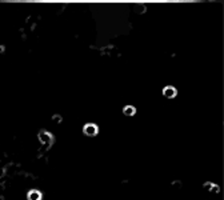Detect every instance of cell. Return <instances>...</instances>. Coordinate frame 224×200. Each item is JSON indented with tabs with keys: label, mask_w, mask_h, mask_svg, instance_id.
<instances>
[{
	"label": "cell",
	"mask_w": 224,
	"mask_h": 200,
	"mask_svg": "<svg viewBox=\"0 0 224 200\" xmlns=\"http://www.w3.org/2000/svg\"><path fill=\"white\" fill-rule=\"evenodd\" d=\"M39 139H40V142L46 146V148L51 147V144L53 143V136L52 133H49L48 131H40L39 132Z\"/></svg>",
	"instance_id": "obj_1"
},
{
	"label": "cell",
	"mask_w": 224,
	"mask_h": 200,
	"mask_svg": "<svg viewBox=\"0 0 224 200\" xmlns=\"http://www.w3.org/2000/svg\"><path fill=\"white\" fill-rule=\"evenodd\" d=\"M135 9H136V12L139 14H143L145 12V9H147V7H145V4H135Z\"/></svg>",
	"instance_id": "obj_5"
},
{
	"label": "cell",
	"mask_w": 224,
	"mask_h": 200,
	"mask_svg": "<svg viewBox=\"0 0 224 200\" xmlns=\"http://www.w3.org/2000/svg\"><path fill=\"white\" fill-rule=\"evenodd\" d=\"M83 132L86 133L87 136H96L99 132V127L95 123H87L83 127Z\"/></svg>",
	"instance_id": "obj_2"
},
{
	"label": "cell",
	"mask_w": 224,
	"mask_h": 200,
	"mask_svg": "<svg viewBox=\"0 0 224 200\" xmlns=\"http://www.w3.org/2000/svg\"><path fill=\"white\" fill-rule=\"evenodd\" d=\"M123 114L126 116H133L136 114V108L133 107V105H124V107H123Z\"/></svg>",
	"instance_id": "obj_4"
},
{
	"label": "cell",
	"mask_w": 224,
	"mask_h": 200,
	"mask_svg": "<svg viewBox=\"0 0 224 200\" xmlns=\"http://www.w3.org/2000/svg\"><path fill=\"white\" fill-rule=\"evenodd\" d=\"M161 93H163V96L167 97V99H173V97H176V95H177V90H176V87L167 86V87L163 88Z\"/></svg>",
	"instance_id": "obj_3"
},
{
	"label": "cell",
	"mask_w": 224,
	"mask_h": 200,
	"mask_svg": "<svg viewBox=\"0 0 224 200\" xmlns=\"http://www.w3.org/2000/svg\"><path fill=\"white\" fill-rule=\"evenodd\" d=\"M52 120L55 121V123H61V121H63V118L56 114V115H52Z\"/></svg>",
	"instance_id": "obj_6"
}]
</instances>
